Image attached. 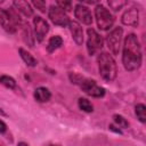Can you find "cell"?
I'll return each instance as SVG.
<instances>
[{"label": "cell", "instance_id": "1", "mask_svg": "<svg viewBox=\"0 0 146 146\" xmlns=\"http://www.w3.org/2000/svg\"><path fill=\"white\" fill-rule=\"evenodd\" d=\"M141 48L136 34L130 33L125 36L123 42L122 63L127 71H136L141 65Z\"/></svg>", "mask_w": 146, "mask_h": 146}, {"label": "cell", "instance_id": "2", "mask_svg": "<svg viewBox=\"0 0 146 146\" xmlns=\"http://www.w3.org/2000/svg\"><path fill=\"white\" fill-rule=\"evenodd\" d=\"M97 63H98L99 74L105 81L111 82L116 78L117 67H116L114 58L108 52L99 54L97 57Z\"/></svg>", "mask_w": 146, "mask_h": 146}, {"label": "cell", "instance_id": "3", "mask_svg": "<svg viewBox=\"0 0 146 146\" xmlns=\"http://www.w3.org/2000/svg\"><path fill=\"white\" fill-rule=\"evenodd\" d=\"M0 23L5 31L8 33H15L18 26L22 25V19L14 8L0 9Z\"/></svg>", "mask_w": 146, "mask_h": 146}, {"label": "cell", "instance_id": "4", "mask_svg": "<svg viewBox=\"0 0 146 146\" xmlns=\"http://www.w3.org/2000/svg\"><path fill=\"white\" fill-rule=\"evenodd\" d=\"M95 17H96V22H97L98 27L100 30H103V31L110 30L114 24L113 15L103 5H97L96 6V8H95Z\"/></svg>", "mask_w": 146, "mask_h": 146}, {"label": "cell", "instance_id": "5", "mask_svg": "<svg viewBox=\"0 0 146 146\" xmlns=\"http://www.w3.org/2000/svg\"><path fill=\"white\" fill-rule=\"evenodd\" d=\"M123 36V30L121 27L113 29L106 36V44L113 55H117L121 48V41Z\"/></svg>", "mask_w": 146, "mask_h": 146}, {"label": "cell", "instance_id": "6", "mask_svg": "<svg viewBox=\"0 0 146 146\" xmlns=\"http://www.w3.org/2000/svg\"><path fill=\"white\" fill-rule=\"evenodd\" d=\"M88 34V40H87V49L90 56L97 54L104 44V40L99 33H97L96 30L94 29H88L87 31Z\"/></svg>", "mask_w": 146, "mask_h": 146}, {"label": "cell", "instance_id": "7", "mask_svg": "<svg viewBox=\"0 0 146 146\" xmlns=\"http://www.w3.org/2000/svg\"><path fill=\"white\" fill-rule=\"evenodd\" d=\"M80 87L82 91H84L87 95L96 98H100L105 95V89L97 84L95 80L91 79H82L80 82Z\"/></svg>", "mask_w": 146, "mask_h": 146}, {"label": "cell", "instance_id": "8", "mask_svg": "<svg viewBox=\"0 0 146 146\" xmlns=\"http://www.w3.org/2000/svg\"><path fill=\"white\" fill-rule=\"evenodd\" d=\"M48 15H49L50 21H51L55 25L65 27V26H67L68 23H70V18H68V16L66 15V13H65L64 10H62L59 7H57L56 5H52V6L49 7Z\"/></svg>", "mask_w": 146, "mask_h": 146}, {"label": "cell", "instance_id": "9", "mask_svg": "<svg viewBox=\"0 0 146 146\" xmlns=\"http://www.w3.org/2000/svg\"><path fill=\"white\" fill-rule=\"evenodd\" d=\"M33 24H34V33H35V38L39 42H41L46 34L49 31V25L46 22V19H43L41 16H35L33 19Z\"/></svg>", "mask_w": 146, "mask_h": 146}, {"label": "cell", "instance_id": "10", "mask_svg": "<svg viewBox=\"0 0 146 146\" xmlns=\"http://www.w3.org/2000/svg\"><path fill=\"white\" fill-rule=\"evenodd\" d=\"M74 15L75 17L78 18V21H80L82 24H86V25H90L92 23V15H91V11L89 10L88 7L81 5V3H78L75 6V9H74Z\"/></svg>", "mask_w": 146, "mask_h": 146}, {"label": "cell", "instance_id": "11", "mask_svg": "<svg viewBox=\"0 0 146 146\" xmlns=\"http://www.w3.org/2000/svg\"><path fill=\"white\" fill-rule=\"evenodd\" d=\"M121 21H122V23L124 25L136 27L138 25V21H139V11H138V9H136V8L128 9L127 11L123 13V15L121 17Z\"/></svg>", "mask_w": 146, "mask_h": 146}, {"label": "cell", "instance_id": "12", "mask_svg": "<svg viewBox=\"0 0 146 146\" xmlns=\"http://www.w3.org/2000/svg\"><path fill=\"white\" fill-rule=\"evenodd\" d=\"M68 26H70L71 34H72V38L75 41V43L76 44H82V42H83V30H82L81 25L75 21H70Z\"/></svg>", "mask_w": 146, "mask_h": 146}, {"label": "cell", "instance_id": "13", "mask_svg": "<svg viewBox=\"0 0 146 146\" xmlns=\"http://www.w3.org/2000/svg\"><path fill=\"white\" fill-rule=\"evenodd\" d=\"M13 5H14V9L17 13H21L26 17H30V16L33 15V9H32L31 5L27 1L18 0V1H14Z\"/></svg>", "mask_w": 146, "mask_h": 146}, {"label": "cell", "instance_id": "14", "mask_svg": "<svg viewBox=\"0 0 146 146\" xmlns=\"http://www.w3.org/2000/svg\"><path fill=\"white\" fill-rule=\"evenodd\" d=\"M50 97H51V94H50L49 89H47L44 87H39L34 91V98L39 103H46L50 99Z\"/></svg>", "mask_w": 146, "mask_h": 146}, {"label": "cell", "instance_id": "15", "mask_svg": "<svg viewBox=\"0 0 146 146\" xmlns=\"http://www.w3.org/2000/svg\"><path fill=\"white\" fill-rule=\"evenodd\" d=\"M19 54H21L22 59L24 60V63H25L27 66H30V67L36 66V59H35L27 50H25V49H23V48H19Z\"/></svg>", "mask_w": 146, "mask_h": 146}, {"label": "cell", "instance_id": "16", "mask_svg": "<svg viewBox=\"0 0 146 146\" xmlns=\"http://www.w3.org/2000/svg\"><path fill=\"white\" fill-rule=\"evenodd\" d=\"M23 39L25 41V43H27V46L30 47H33L34 44V38H33V34H32V30L30 27L29 24H23Z\"/></svg>", "mask_w": 146, "mask_h": 146}, {"label": "cell", "instance_id": "17", "mask_svg": "<svg viewBox=\"0 0 146 146\" xmlns=\"http://www.w3.org/2000/svg\"><path fill=\"white\" fill-rule=\"evenodd\" d=\"M63 44V39L59 36V35H54L49 39L48 41V46H47V50L49 52H52L55 51L56 49H58L60 46Z\"/></svg>", "mask_w": 146, "mask_h": 146}, {"label": "cell", "instance_id": "18", "mask_svg": "<svg viewBox=\"0 0 146 146\" xmlns=\"http://www.w3.org/2000/svg\"><path fill=\"white\" fill-rule=\"evenodd\" d=\"M135 112H136L138 120L140 122L145 123L146 122V106L144 104H137L135 107Z\"/></svg>", "mask_w": 146, "mask_h": 146}, {"label": "cell", "instance_id": "19", "mask_svg": "<svg viewBox=\"0 0 146 146\" xmlns=\"http://www.w3.org/2000/svg\"><path fill=\"white\" fill-rule=\"evenodd\" d=\"M78 104H79L80 110H82V111H84V112H87V113H90V112L94 111L92 104H91L87 98H79Z\"/></svg>", "mask_w": 146, "mask_h": 146}, {"label": "cell", "instance_id": "20", "mask_svg": "<svg viewBox=\"0 0 146 146\" xmlns=\"http://www.w3.org/2000/svg\"><path fill=\"white\" fill-rule=\"evenodd\" d=\"M0 83L3 84L5 87L9 88V89H15L16 88V81L9 75H1L0 76Z\"/></svg>", "mask_w": 146, "mask_h": 146}, {"label": "cell", "instance_id": "21", "mask_svg": "<svg viewBox=\"0 0 146 146\" xmlns=\"http://www.w3.org/2000/svg\"><path fill=\"white\" fill-rule=\"evenodd\" d=\"M113 119H114V122L116 123V125H119V128H123V129L128 128L129 123H128V121L122 115L115 114V115H113Z\"/></svg>", "mask_w": 146, "mask_h": 146}, {"label": "cell", "instance_id": "22", "mask_svg": "<svg viewBox=\"0 0 146 146\" xmlns=\"http://www.w3.org/2000/svg\"><path fill=\"white\" fill-rule=\"evenodd\" d=\"M108 5H110V7L113 9V10H115V11H117V10H120L123 6H125L127 5V1H113V0H111V1H108Z\"/></svg>", "mask_w": 146, "mask_h": 146}, {"label": "cell", "instance_id": "23", "mask_svg": "<svg viewBox=\"0 0 146 146\" xmlns=\"http://www.w3.org/2000/svg\"><path fill=\"white\" fill-rule=\"evenodd\" d=\"M56 6L59 7L62 10H64L65 13L66 11H70L72 9V2L71 1H57L56 2Z\"/></svg>", "mask_w": 146, "mask_h": 146}, {"label": "cell", "instance_id": "24", "mask_svg": "<svg viewBox=\"0 0 146 146\" xmlns=\"http://www.w3.org/2000/svg\"><path fill=\"white\" fill-rule=\"evenodd\" d=\"M35 7H36V9H39L40 11H42V13H46V2L44 1H41V0H34L33 2H32Z\"/></svg>", "mask_w": 146, "mask_h": 146}, {"label": "cell", "instance_id": "25", "mask_svg": "<svg viewBox=\"0 0 146 146\" xmlns=\"http://www.w3.org/2000/svg\"><path fill=\"white\" fill-rule=\"evenodd\" d=\"M6 130H7V125H6V123L0 119V133H3Z\"/></svg>", "mask_w": 146, "mask_h": 146}, {"label": "cell", "instance_id": "26", "mask_svg": "<svg viewBox=\"0 0 146 146\" xmlns=\"http://www.w3.org/2000/svg\"><path fill=\"white\" fill-rule=\"evenodd\" d=\"M17 146H29V145H27V144H25V143H23V141H22V143H18V145H17Z\"/></svg>", "mask_w": 146, "mask_h": 146}, {"label": "cell", "instance_id": "27", "mask_svg": "<svg viewBox=\"0 0 146 146\" xmlns=\"http://www.w3.org/2000/svg\"><path fill=\"white\" fill-rule=\"evenodd\" d=\"M50 146H59V145H50Z\"/></svg>", "mask_w": 146, "mask_h": 146}]
</instances>
